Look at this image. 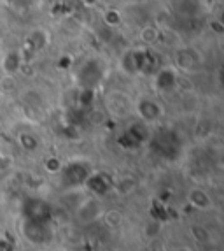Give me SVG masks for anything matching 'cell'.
<instances>
[{"mask_svg":"<svg viewBox=\"0 0 224 251\" xmlns=\"http://www.w3.org/2000/svg\"><path fill=\"white\" fill-rule=\"evenodd\" d=\"M93 172L91 165L84 160H72L70 163L62 165V183L67 188H77V186H84L86 179Z\"/></svg>","mask_w":224,"mask_h":251,"instance_id":"6da1fadb","label":"cell"},{"mask_svg":"<svg viewBox=\"0 0 224 251\" xmlns=\"http://www.w3.org/2000/svg\"><path fill=\"white\" fill-rule=\"evenodd\" d=\"M51 218H53V207L44 199L30 197L23 202V220L51 223Z\"/></svg>","mask_w":224,"mask_h":251,"instance_id":"7a4b0ae2","label":"cell"},{"mask_svg":"<svg viewBox=\"0 0 224 251\" xmlns=\"http://www.w3.org/2000/svg\"><path fill=\"white\" fill-rule=\"evenodd\" d=\"M21 234L32 244H47L53 237L49 223L28 222V220H23L21 223Z\"/></svg>","mask_w":224,"mask_h":251,"instance_id":"3957f363","label":"cell"},{"mask_svg":"<svg viewBox=\"0 0 224 251\" xmlns=\"http://www.w3.org/2000/svg\"><path fill=\"white\" fill-rule=\"evenodd\" d=\"M135 109H137V114L144 123H154L163 116V107L149 97H142L135 105Z\"/></svg>","mask_w":224,"mask_h":251,"instance_id":"277c9868","label":"cell"},{"mask_svg":"<svg viewBox=\"0 0 224 251\" xmlns=\"http://www.w3.org/2000/svg\"><path fill=\"white\" fill-rule=\"evenodd\" d=\"M154 81V88L158 92H172V90L177 86L179 74L174 67H159L158 71L153 74Z\"/></svg>","mask_w":224,"mask_h":251,"instance_id":"5b68a950","label":"cell"},{"mask_svg":"<svg viewBox=\"0 0 224 251\" xmlns=\"http://www.w3.org/2000/svg\"><path fill=\"white\" fill-rule=\"evenodd\" d=\"M84 186L95 195H105L112 188V181L102 172H91L90 177L86 179V183H84Z\"/></svg>","mask_w":224,"mask_h":251,"instance_id":"8992f818","label":"cell"},{"mask_svg":"<svg viewBox=\"0 0 224 251\" xmlns=\"http://www.w3.org/2000/svg\"><path fill=\"white\" fill-rule=\"evenodd\" d=\"M121 71L128 75H137L138 72V50H128L121 56Z\"/></svg>","mask_w":224,"mask_h":251,"instance_id":"52a82bcc","label":"cell"},{"mask_svg":"<svg viewBox=\"0 0 224 251\" xmlns=\"http://www.w3.org/2000/svg\"><path fill=\"white\" fill-rule=\"evenodd\" d=\"M200 54L195 50H180L177 53V65L182 71H193L198 67Z\"/></svg>","mask_w":224,"mask_h":251,"instance_id":"ba28073f","label":"cell"},{"mask_svg":"<svg viewBox=\"0 0 224 251\" xmlns=\"http://www.w3.org/2000/svg\"><path fill=\"white\" fill-rule=\"evenodd\" d=\"M21 67V56L18 51H9L4 54V58L0 60V69L5 72V74H16Z\"/></svg>","mask_w":224,"mask_h":251,"instance_id":"9c48e42d","label":"cell"},{"mask_svg":"<svg viewBox=\"0 0 224 251\" xmlns=\"http://www.w3.org/2000/svg\"><path fill=\"white\" fill-rule=\"evenodd\" d=\"M189 202H191L195 207H198V209H207V207L212 205V201H210V197H208V193L202 188H195L189 192Z\"/></svg>","mask_w":224,"mask_h":251,"instance_id":"30bf717a","label":"cell"},{"mask_svg":"<svg viewBox=\"0 0 224 251\" xmlns=\"http://www.w3.org/2000/svg\"><path fill=\"white\" fill-rule=\"evenodd\" d=\"M158 39V28L156 26H145L140 32V41L144 42V46H153Z\"/></svg>","mask_w":224,"mask_h":251,"instance_id":"8fae6325","label":"cell"},{"mask_svg":"<svg viewBox=\"0 0 224 251\" xmlns=\"http://www.w3.org/2000/svg\"><path fill=\"white\" fill-rule=\"evenodd\" d=\"M18 141H20V144L23 146V150L26 151H35L39 148V141L35 139V135L32 134H20V137H18Z\"/></svg>","mask_w":224,"mask_h":251,"instance_id":"7c38bea8","label":"cell"},{"mask_svg":"<svg viewBox=\"0 0 224 251\" xmlns=\"http://www.w3.org/2000/svg\"><path fill=\"white\" fill-rule=\"evenodd\" d=\"M46 169H47V172H51V174L60 172L62 171V162H60L58 158H47L46 160Z\"/></svg>","mask_w":224,"mask_h":251,"instance_id":"4fadbf2b","label":"cell"},{"mask_svg":"<svg viewBox=\"0 0 224 251\" xmlns=\"http://www.w3.org/2000/svg\"><path fill=\"white\" fill-rule=\"evenodd\" d=\"M104 18H105V21H107L109 25H112V23H114V25L121 23V16H119V13H117V11H107Z\"/></svg>","mask_w":224,"mask_h":251,"instance_id":"5bb4252c","label":"cell"}]
</instances>
